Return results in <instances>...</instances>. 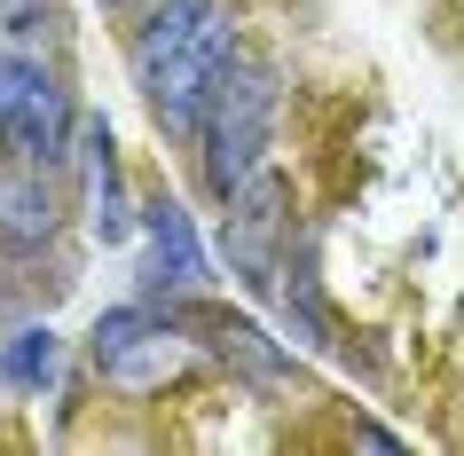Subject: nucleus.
<instances>
[{
    "mask_svg": "<svg viewBox=\"0 0 464 456\" xmlns=\"http://www.w3.org/2000/svg\"><path fill=\"white\" fill-rule=\"evenodd\" d=\"M268 134H276V72L268 63H237L220 79L205 126H197V142H205V189L228 197L237 181H252L260 158H268Z\"/></svg>",
    "mask_w": 464,
    "mask_h": 456,
    "instance_id": "1",
    "label": "nucleus"
},
{
    "mask_svg": "<svg viewBox=\"0 0 464 456\" xmlns=\"http://www.w3.org/2000/svg\"><path fill=\"white\" fill-rule=\"evenodd\" d=\"M228 72H237V32H228V16L213 8V16H205V24H197L189 40H181V48L142 79V95H150V111H158L166 134H197Z\"/></svg>",
    "mask_w": 464,
    "mask_h": 456,
    "instance_id": "2",
    "label": "nucleus"
},
{
    "mask_svg": "<svg viewBox=\"0 0 464 456\" xmlns=\"http://www.w3.org/2000/svg\"><path fill=\"white\" fill-rule=\"evenodd\" d=\"M63 142H72V102H63V87L40 63H24V55H0V150L16 166L48 173V166H63Z\"/></svg>",
    "mask_w": 464,
    "mask_h": 456,
    "instance_id": "3",
    "label": "nucleus"
},
{
    "mask_svg": "<svg viewBox=\"0 0 464 456\" xmlns=\"http://www.w3.org/2000/svg\"><path fill=\"white\" fill-rule=\"evenodd\" d=\"M142 284L166 291V299H197L205 291V244H197L189 213L173 197H150L142 205Z\"/></svg>",
    "mask_w": 464,
    "mask_h": 456,
    "instance_id": "4",
    "label": "nucleus"
},
{
    "mask_svg": "<svg viewBox=\"0 0 464 456\" xmlns=\"http://www.w3.org/2000/svg\"><path fill=\"white\" fill-rule=\"evenodd\" d=\"M220 205H228V260H237V276L245 284H268L276 276V228H284V181L260 166L252 181H237V189L220 197Z\"/></svg>",
    "mask_w": 464,
    "mask_h": 456,
    "instance_id": "5",
    "label": "nucleus"
},
{
    "mask_svg": "<svg viewBox=\"0 0 464 456\" xmlns=\"http://www.w3.org/2000/svg\"><path fill=\"white\" fill-rule=\"evenodd\" d=\"M173 307H181V299H173ZM181 315L205 331V346H213L220 362H237V370H252V378H284V354L252 331L245 315H220V307H181Z\"/></svg>",
    "mask_w": 464,
    "mask_h": 456,
    "instance_id": "6",
    "label": "nucleus"
},
{
    "mask_svg": "<svg viewBox=\"0 0 464 456\" xmlns=\"http://www.w3.org/2000/svg\"><path fill=\"white\" fill-rule=\"evenodd\" d=\"M79 150H87V197H95V237L119 244L126 228H134V213H126V181H119V150H111V126H87L79 134Z\"/></svg>",
    "mask_w": 464,
    "mask_h": 456,
    "instance_id": "7",
    "label": "nucleus"
},
{
    "mask_svg": "<svg viewBox=\"0 0 464 456\" xmlns=\"http://www.w3.org/2000/svg\"><path fill=\"white\" fill-rule=\"evenodd\" d=\"M205 16H213V0H166V8L150 16V32L134 40V79H150V72H158V63H166V55L181 48L197 24H205Z\"/></svg>",
    "mask_w": 464,
    "mask_h": 456,
    "instance_id": "8",
    "label": "nucleus"
},
{
    "mask_svg": "<svg viewBox=\"0 0 464 456\" xmlns=\"http://www.w3.org/2000/svg\"><path fill=\"white\" fill-rule=\"evenodd\" d=\"M48 228H55V205H48V189H40V173L24 166L0 189V237L8 244H48Z\"/></svg>",
    "mask_w": 464,
    "mask_h": 456,
    "instance_id": "9",
    "label": "nucleus"
},
{
    "mask_svg": "<svg viewBox=\"0 0 464 456\" xmlns=\"http://www.w3.org/2000/svg\"><path fill=\"white\" fill-rule=\"evenodd\" d=\"M48 378H55V331L32 323V331H16L8 346H0V385L32 393V385H48Z\"/></svg>",
    "mask_w": 464,
    "mask_h": 456,
    "instance_id": "10",
    "label": "nucleus"
}]
</instances>
